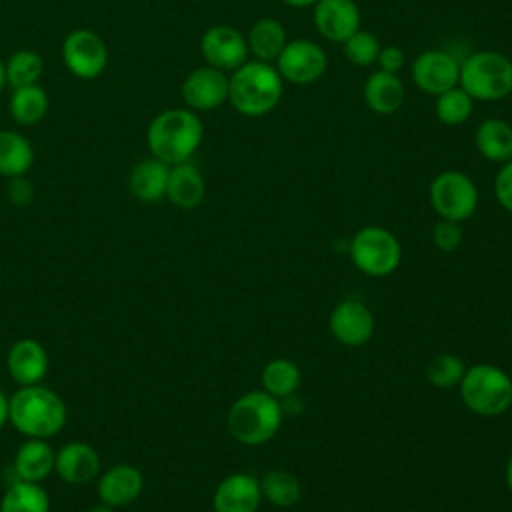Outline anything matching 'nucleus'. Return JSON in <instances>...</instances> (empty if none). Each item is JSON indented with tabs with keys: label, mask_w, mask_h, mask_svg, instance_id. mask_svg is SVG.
Listing matches in <instances>:
<instances>
[{
	"label": "nucleus",
	"mask_w": 512,
	"mask_h": 512,
	"mask_svg": "<svg viewBox=\"0 0 512 512\" xmlns=\"http://www.w3.org/2000/svg\"><path fill=\"white\" fill-rule=\"evenodd\" d=\"M204 124L198 112L190 108H168L158 112L146 128L150 156L168 166L188 162L200 148Z\"/></svg>",
	"instance_id": "nucleus-1"
},
{
	"label": "nucleus",
	"mask_w": 512,
	"mask_h": 512,
	"mask_svg": "<svg viewBox=\"0 0 512 512\" xmlns=\"http://www.w3.org/2000/svg\"><path fill=\"white\" fill-rule=\"evenodd\" d=\"M282 92L284 80L270 62L246 60L228 78V102L248 118L270 114L280 104Z\"/></svg>",
	"instance_id": "nucleus-2"
},
{
	"label": "nucleus",
	"mask_w": 512,
	"mask_h": 512,
	"mask_svg": "<svg viewBox=\"0 0 512 512\" xmlns=\"http://www.w3.org/2000/svg\"><path fill=\"white\" fill-rule=\"evenodd\" d=\"M66 406L64 400L50 388L32 384L22 386L10 398V416L12 426L28 436L46 440L56 436L66 424Z\"/></svg>",
	"instance_id": "nucleus-3"
},
{
	"label": "nucleus",
	"mask_w": 512,
	"mask_h": 512,
	"mask_svg": "<svg viewBox=\"0 0 512 512\" xmlns=\"http://www.w3.org/2000/svg\"><path fill=\"white\" fill-rule=\"evenodd\" d=\"M280 400L264 390L242 394L228 410L226 426L232 438L244 446H262L270 442L282 426Z\"/></svg>",
	"instance_id": "nucleus-4"
},
{
	"label": "nucleus",
	"mask_w": 512,
	"mask_h": 512,
	"mask_svg": "<svg viewBox=\"0 0 512 512\" xmlns=\"http://www.w3.org/2000/svg\"><path fill=\"white\" fill-rule=\"evenodd\" d=\"M458 86L476 102H498L512 94V60L496 50H476L460 62Z\"/></svg>",
	"instance_id": "nucleus-5"
},
{
	"label": "nucleus",
	"mask_w": 512,
	"mask_h": 512,
	"mask_svg": "<svg viewBox=\"0 0 512 512\" xmlns=\"http://www.w3.org/2000/svg\"><path fill=\"white\" fill-rule=\"evenodd\" d=\"M458 388L464 406L472 414L492 418L512 406V378L494 364L478 362L466 366Z\"/></svg>",
	"instance_id": "nucleus-6"
},
{
	"label": "nucleus",
	"mask_w": 512,
	"mask_h": 512,
	"mask_svg": "<svg viewBox=\"0 0 512 512\" xmlns=\"http://www.w3.org/2000/svg\"><path fill=\"white\" fill-rule=\"evenodd\" d=\"M352 264L372 278L392 274L402 260V246L398 238L382 226H364L350 240Z\"/></svg>",
	"instance_id": "nucleus-7"
},
{
	"label": "nucleus",
	"mask_w": 512,
	"mask_h": 512,
	"mask_svg": "<svg viewBox=\"0 0 512 512\" xmlns=\"http://www.w3.org/2000/svg\"><path fill=\"white\" fill-rule=\"evenodd\" d=\"M428 198L438 218L462 224L476 212L480 194L478 186L466 172L442 170L432 178Z\"/></svg>",
	"instance_id": "nucleus-8"
},
{
	"label": "nucleus",
	"mask_w": 512,
	"mask_h": 512,
	"mask_svg": "<svg viewBox=\"0 0 512 512\" xmlns=\"http://www.w3.org/2000/svg\"><path fill=\"white\" fill-rule=\"evenodd\" d=\"M60 52L66 70L80 80H94L108 66V46L104 38L90 28L68 32Z\"/></svg>",
	"instance_id": "nucleus-9"
},
{
	"label": "nucleus",
	"mask_w": 512,
	"mask_h": 512,
	"mask_svg": "<svg viewBox=\"0 0 512 512\" xmlns=\"http://www.w3.org/2000/svg\"><path fill=\"white\" fill-rule=\"evenodd\" d=\"M274 66L284 82L308 86L324 76L328 68V56L320 44L308 38H296L286 42Z\"/></svg>",
	"instance_id": "nucleus-10"
},
{
	"label": "nucleus",
	"mask_w": 512,
	"mask_h": 512,
	"mask_svg": "<svg viewBox=\"0 0 512 512\" xmlns=\"http://www.w3.org/2000/svg\"><path fill=\"white\" fill-rule=\"evenodd\" d=\"M410 76L414 86L430 96H438L454 86H458L460 60L440 48H430L420 52L410 66Z\"/></svg>",
	"instance_id": "nucleus-11"
},
{
	"label": "nucleus",
	"mask_w": 512,
	"mask_h": 512,
	"mask_svg": "<svg viewBox=\"0 0 512 512\" xmlns=\"http://www.w3.org/2000/svg\"><path fill=\"white\" fill-rule=\"evenodd\" d=\"M200 54L208 66L222 72H234L248 60L246 36L228 24H214L200 38Z\"/></svg>",
	"instance_id": "nucleus-12"
},
{
	"label": "nucleus",
	"mask_w": 512,
	"mask_h": 512,
	"mask_svg": "<svg viewBox=\"0 0 512 512\" xmlns=\"http://www.w3.org/2000/svg\"><path fill=\"white\" fill-rule=\"evenodd\" d=\"M374 326L376 324L372 310L364 302L354 298L336 304L328 318L330 334L334 336L336 342L348 348L364 346L372 338Z\"/></svg>",
	"instance_id": "nucleus-13"
},
{
	"label": "nucleus",
	"mask_w": 512,
	"mask_h": 512,
	"mask_svg": "<svg viewBox=\"0 0 512 512\" xmlns=\"http://www.w3.org/2000/svg\"><path fill=\"white\" fill-rule=\"evenodd\" d=\"M182 100L194 112H208L228 102V76L214 66L194 68L182 82Z\"/></svg>",
	"instance_id": "nucleus-14"
},
{
	"label": "nucleus",
	"mask_w": 512,
	"mask_h": 512,
	"mask_svg": "<svg viewBox=\"0 0 512 512\" xmlns=\"http://www.w3.org/2000/svg\"><path fill=\"white\" fill-rule=\"evenodd\" d=\"M312 20L322 38L342 44L360 30V8L354 0H318Z\"/></svg>",
	"instance_id": "nucleus-15"
},
{
	"label": "nucleus",
	"mask_w": 512,
	"mask_h": 512,
	"mask_svg": "<svg viewBox=\"0 0 512 512\" xmlns=\"http://www.w3.org/2000/svg\"><path fill=\"white\" fill-rule=\"evenodd\" d=\"M262 502L260 480L248 472L226 476L214 490V512H256Z\"/></svg>",
	"instance_id": "nucleus-16"
},
{
	"label": "nucleus",
	"mask_w": 512,
	"mask_h": 512,
	"mask_svg": "<svg viewBox=\"0 0 512 512\" xmlns=\"http://www.w3.org/2000/svg\"><path fill=\"white\" fill-rule=\"evenodd\" d=\"M144 488L142 472L132 464H116L98 478V498L110 508H124L132 504Z\"/></svg>",
	"instance_id": "nucleus-17"
},
{
	"label": "nucleus",
	"mask_w": 512,
	"mask_h": 512,
	"mask_svg": "<svg viewBox=\"0 0 512 512\" xmlns=\"http://www.w3.org/2000/svg\"><path fill=\"white\" fill-rule=\"evenodd\" d=\"M6 366L12 380L20 386L40 384L48 372V352L38 340L22 338L10 346Z\"/></svg>",
	"instance_id": "nucleus-18"
},
{
	"label": "nucleus",
	"mask_w": 512,
	"mask_h": 512,
	"mask_svg": "<svg viewBox=\"0 0 512 512\" xmlns=\"http://www.w3.org/2000/svg\"><path fill=\"white\" fill-rule=\"evenodd\" d=\"M54 470L68 484H86L98 476L100 456L86 442H68L56 452Z\"/></svg>",
	"instance_id": "nucleus-19"
},
{
	"label": "nucleus",
	"mask_w": 512,
	"mask_h": 512,
	"mask_svg": "<svg viewBox=\"0 0 512 512\" xmlns=\"http://www.w3.org/2000/svg\"><path fill=\"white\" fill-rule=\"evenodd\" d=\"M362 96H364L366 106L374 114L390 116L402 108L406 90H404V84L398 78V74L374 70L364 82Z\"/></svg>",
	"instance_id": "nucleus-20"
},
{
	"label": "nucleus",
	"mask_w": 512,
	"mask_h": 512,
	"mask_svg": "<svg viewBox=\"0 0 512 512\" xmlns=\"http://www.w3.org/2000/svg\"><path fill=\"white\" fill-rule=\"evenodd\" d=\"M170 166L150 156L138 160L128 174V190L140 202H158L166 196Z\"/></svg>",
	"instance_id": "nucleus-21"
},
{
	"label": "nucleus",
	"mask_w": 512,
	"mask_h": 512,
	"mask_svg": "<svg viewBox=\"0 0 512 512\" xmlns=\"http://www.w3.org/2000/svg\"><path fill=\"white\" fill-rule=\"evenodd\" d=\"M204 196H206L204 176L190 160L170 166L166 198L174 206H178L182 210H192L202 204Z\"/></svg>",
	"instance_id": "nucleus-22"
},
{
	"label": "nucleus",
	"mask_w": 512,
	"mask_h": 512,
	"mask_svg": "<svg viewBox=\"0 0 512 512\" xmlns=\"http://www.w3.org/2000/svg\"><path fill=\"white\" fill-rule=\"evenodd\" d=\"M474 146L490 162L504 164L512 160V124L502 118H486L476 126Z\"/></svg>",
	"instance_id": "nucleus-23"
},
{
	"label": "nucleus",
	"mask_w": 512,
	"mask_h": 512,
	"mask_svg": "<svg viewBox=\"0 0 512 512\" xmlns=\"http://www.w3.org/2000/svg\"><path fill=\"white\" fill-rule=\"evenodd\" d=\"M286 42L288 38L284 24L272 16L258 18L246 34L248 52L254 56V60L260 62H276Z\"/></svg>",
	"instance_id": "nucleus-24"
},
{
	"label": "nucleus",
	"mask_w": 512,
	"mask_h": 512,
	"mask_svg": "<svg viewBox=\"0 0 512 512\" xmlns=\"http://www.w3.org/2000/svg\"><path fill=\"white\" fill-rule=\"evenodd\" d=\"M54 450L46 440L28 438L14 456V470L18 480L26 482H42L54 470Z\"/></svg>",
	"instance_id": "nucleus-25"
},
{
	"label": "nucleus",
	"mask_w": 512,
	"mask_h": 512,
	"mask_svg": "<svg viewBox=\"0 0 512 512\" xmlns=\"http://www.w3.org/2000/svg\"><path fill=\"white\" fill-rule=\"evenodd\" d=\"M48 108L50 98L40 84L12 88V96L8 100V114L16 124L34 126L46 118Z\"/></svg>",
	"instance_id": "nucleus-26"
},
{
	"label": "nucleus",
	"mask_w": 512,
	"mask_h": 512,
	"mask_svg": "<svg viewBox=\"0 0 512 512\" xmlns=\"http://www.w3.org/2000/svg\"><path fill=\"white\" fill-rule=\"evenodd\" d=\"M34 164L30 140L16 130H0V176H24Z\"/></svg>",
	"instance_id": "nucleus-27"
},
{
	"label": "nucleus",
	"mask_w": 512,
	"mask_h": 512,
	"mask_svg": "<svg viewBox=\"0 0 512 512\" xmlns=\"http://www.w3.org/2000/svg\"><path fill=\"white\" fill-rule=\"evenodd\" d=\"M0 512H50V498L40 482L18 480L4 492Z\"/></svg>",
	"instance_id": "nucleus-28"
},
{
	"label": "nucleus",
	"mask_w": 512,
	"mask_h": 512,
	"mask_svg": "<svg viewBox=\"0 0 512 512\" xmlns=\"http://www.w3.org/2000/svg\"><path fill=\"white\" fill-rule=\"evenodd\" d=\"M260 490L262 498L276 508H292L302 496V484L296 474L280 468L268 470L260 478Z\"/></svg>",
	"instance_id": "nucleus-29"
},
{
	"label": "nucleus",
	"mask_w": 512,
	"mask_h": 512,
	"mask_svg": "<svg viewBox=\"0 0 512 512\" xmlns=\"http://www.w3.org/2000/svg\"><path fill=\"white\" fill-rule=\"evenodd\" d=\"M300 382L302 372L296 362L288 358H274L262 370V390L278 400L298 392Z\"/></svg>",
	"instance_id": "nucleus-30"
},
{
	"label": "nucleus",
	"mask_w": 512,
	"mask_h": 512,
	"mask_svg": "<svg viewBox=\"0 0 512 512\" xmlns=\"http://www.w3.org/2000/svg\"><path fill=\"white\" fill-rule=\"evenodd\" d=\"M4 72L6 84H10L12 88L38 84L44 74V60L38 52L22 48L10 54V58L4 62Z\"/></svg>",
	"instance_id": "nucleus-31"
},
{
	"label": "nucleus",
	"mask_w": 512,
	"mask_h": 512,
	"mask_svg": "<svg viewBox=\"0 0 512 512\" xmlns=\"http://www.w3.org/2000/svg\"><path fill=\"white\" fill-rule=\"evenodd\" d=\"M474 110V100L462 86H454L436 96L434 114L444 126H460L464 124Z\"/></svg>",
	"instance_id": "nucleus-32"
},
{
	"label": "nucleus",
	"mask_w": 512,
	"mask_h": 512,
	"mask_svg": "<svg viewBox=\"0 0 512 512\" xmlns=\"http://www.w3.org/2000/svg\"><path fill=\"white\" fill-rule=\"evenodd\" d=\"M466 372V364L456 354H438L426 366V378L436 388H454L460 384Z\"/></svg>",
	"instance_id": "nucleus-33"
},
{
	"label": "nucleus",
	"mask_w": 512,
	"mask_h": 512,
	"mask_svg": "<svg viewBox=\"0 0 512 512\" xmlns=\"http://www.w3.org/2000/svg\"><path fill=\"white\" fill-rule=\"evenodd\" d=\"M380 48L382 46H380L378 38L372 32H366L362 28L358 32H354L348 40L342 42L344 58L352 66H358V68H366V66L376 64Z\"/></svg>",
	"instance_id": "nucleus-34"
},
{
	"label": "nucleus",
	"mask_w": 512,
	"mask_h": 512,
	"mask_svg": "<svg viewBox=\"0 0 512 512\" xmlns=\"http://www.w3.org/2000/svg\"><path fill=\"white\" fill-rule=\"evenodd\" d=\"M432 242L440 252H454L462 244L460 224L440 218L432 228Z\"/></svg>",
	"instance_id": "nucleus-35"
},
{
	"label": "nucleus",
	"mask_w": 512,
	"mask_h": 512,
	"mask_svg": "<svg viewBox=\"0 0 512 512\" xmlns=\"http://www.w3.org/2000/svg\"><path fill=\"white\" fill-rule=\"evenodd\" d=\"M494 196L496 202L512 214V160L500 164L494 176Z\"/></svg>",
	"instance_id": "nucleus-36"
},
{
	"label": "nucleus",
	"mask_w": 512,
	"mask_h": 512,
	"mask_svg": "<svg viewBox=\"0 0 512 512\" xmlns=\"http://www.w3.org/2000/svg\"><path fill=\"white\" fill-rule=\"evenodd\" d=\"M376 64H378V70L398 74L404 68V64H406V54H404V50L400 46L388 44V46L380 48Z\"/></svg>",
	"instance_id": "nucleus-37"
},
{
	"label": "nucleus",
	"mask_w": 512,
	"mask_h": 512,
	"mask_svg": "<svg viewBox=\"0 0 512 512\" xmlns=\"http://www.w3.org/2000/svg\"><path fill=\"white\" fill-rule=\"evenodd\" d=\"M6 194H8V200L14 206H26L34 198V186L26 178V174L24 176H14V178H8Z\"/></svg>",
	"instance_id": "nucleus-38"
},
{
	"label": "nucleus",
	"mask_w": 512,
	"mask_h": 512,
	"mask_svg": "<svg viewBox=\"0 0 512 512\" xmlns=\"http://www.w3.org/2000/svg\"><path fill=\"white\" fill-rule=\"evenodd\" d=\"M10 416V398H6V394L0 390V428L6 424Z\"/></svg>",
	"instance_id": "nucleus-39"
},
{
	"label": "nucleus",
	"mask_w": 512,
	"mask_h": 512,
	"mask_svg": "<svg viewBox=\"0 0 512 512\" xmlns=\"http://www.w3.org/2000/svg\"><path fill=\"white\" fill-rule=\"evenodd\" d=\"M290 8H312L318 0H282Z\"/></svg>",
	"instance_id": "nucleus-40"
},
{
	"label": "nucleus",
	"mask_w": 512,
	"mask_h": 512,
	"mask_svg": "<svg viewBox=\"0 0 512 512\" xmlns=\"http://www.w3.org/2000/svg\"><path fill=\"white\" fill-rule=\"evenodd\" d=\"M504 480H506V486H508V490L512 492V454H510V458H508V462H506V470H504Z\"/></svg>",
	"instance_id": "nucleus-41"
},
{
	"label": "nucleus",
	"mask_w": 512,
	"mask_h": 512,
	"mask_svg": "<svg viewBox=\"0 0 512 512\" xmlns=\"http://www.w3.org/2000/svg\"><path fill=\"white\" fill-rule=\"evenodd\" d=\"M88 512H114V508H110V506H106V504H96V506H92Z\"/></svg>",
	"instance_id": "nucleus-42"
},
{
	"label": "nucleus",
	"mask_w": 512,
	"mask_h": 512,
	"mask_svg": "<svg viewBox=\"0 0 512 512\" xmlns=\"http://www.w3.org/2000/svg\"><path fill=\"white\" fill-rule=\"evenodd\" d=\"M6 86V72H4V60L0 58V90Z\"/></svg>",
	"instance_id": "nucleus-43"
}]
</instances>
